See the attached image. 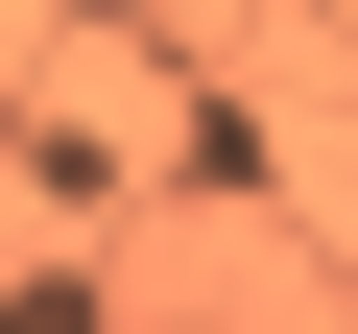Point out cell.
<instances>
[{
    "label": "cell",
    "instance_id": "6da1fadb",
    "mask_svg": "<svg viewBox=\"0 0 358 334\" xmlns=\"http://www.w3.org/2000/svg\"><path fill=\"white\" fill-rule=\"evenodd\" d=\"M0 334H120V310H96V263H24V286H0Z\"/></svg>",
    "mask_w": 358,
    "mask_h": 334
}]
</instances>
